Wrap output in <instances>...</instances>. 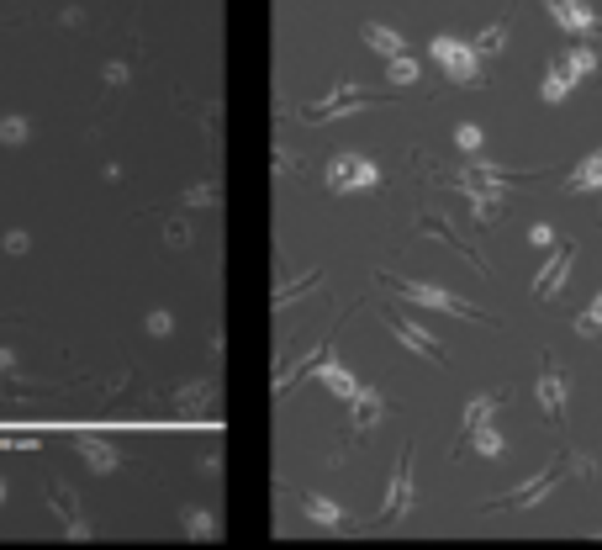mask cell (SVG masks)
Instances as JSON below:
<instances>
[{"mask_svg": "<svg viewBox=\"0 0 602 550\" xmlns=\"http://www.w3.org/2000/svg\"><path fill=\"white\" fill-rule=\"evenodd\" d=\"M391 80L412 85V80H418V64H412V59H402V53H397V59H391Z\"/></svg>", "mask_w": 602, "mask_h": 550, "instance_id": "18", "label": "cell"}, {"mask_svg": "<svg viewBox=\"0 0 602 550\" xmlns=\"http://www.w3.org/2000/svg\"><path fill=\"white\" fill-rule=\"evenodd\" d=\"M333 186H338V191L375 186V164H370V159H349V154H344V159L333 164Z\"/></svg>", "mask_w": 602, "mask_h": 550, "instance_id": "8", "label": "cell"}, {"mask_svg": "<svg viewBox=\"0 0 602 550\" xmlns=\"http://www.w3.org/2000/svg\"><path fill=\"white\" fill-rule=\"evenodd\" d=\"M576 334H581V339H592V334H602V291H597V297H592V307H587V313L576 318Z\"/></svg>", "mask_w": 602, "mask_h": 550, "instance_id": "14", "label": "cell"}, {"mask_svg": "<svg viewBox=\"0 0 602 550\" xmlns=\"http://www.w3.org/2000/svg\"><path fill=\"white\" fill-rule=\"evenodd\" d=\"M529 244H534V249H555V228H550V223H534V228H529Z\"/></svg>", "mask_w": 602, "mask_h": 550, "instance_id": "19", "label": "cell"}, {"mask_svg": "<svg viewBox=\"0 0 602 550\" xmlns=\"http://www.w3.org/2000/svg\"><path fill=\"white\" fill-rule=\"evenodd\" d=\"M571 265H576V244L566 238L560 249H550V260H544V270L534 275V297H539V302L560 297V291H566V281H571Z\"/></svg>", "mask_w": 602, "mask_h": 550, "instance_id": "3", "label": "cell"}, {"mask_svg": "<svg viewBox=\"0 0 602 550\" xmlns=\"http://www.w3.org/2000/svg\"><path fill=\"white\" fill-rule=\"evenodd\" d=\"M407 508H412V471L402 466V471H397V482H391V498H386V513H391V519H402Z\"/></svg>", "mask_w": 602, "mask_h": 550, "instance_id": "12", "label": "cell"}, {"mask_svg": "<svg viewBox=\"0 0 602 550\" xmlns=\"http://www.w3.org/2000/svg\"><path fill=\"white\" fill-rule=\"evenodd\" d=\"M502 43H507V22H492V27H486L481 38H476V53H497Z\"/></svg>", "mask_w": 602, "mask_h": 550, "instance_id": "16", "label": "cell"}, {"mask_svg": "<svg viewBox=\"0 0 602 550\" xmlns=\"http://www.w3.org/2000/svg\"><path fill=\"white\" fill-rule=\"evenodd\" d=\"M492 408H497V397H476L465 408V429H476V424H486V418H492Z\"/></svg>", "mask_w": 602, "mask_h": 550, "instance_id": "17", "label": "cell"}, {"mask_svg": "<svg viewBox=\"0 0 602 550\" xmlns=\"http://www.w3.org/2000/svg\"><path fill=\"white\" fill-rule=\"evenodd\" d=\"M407 302H418V307H439V313H455V318H476V307H465L460 297H449V291L439 286H423V281H402L397 286Z\"/></svg>", "mask_w": 602, "mask_h": 550, "instance_id": "6", "label": "cell"}, {"mask_svg": "<svg viewBox=\"0 0 602 550\" xmlns=\"http://www.w3.org/2000/svg\"><path fill=\"white\" fill-rule=\"evenodd\" d=\"M470 445H476V455H486V461H497V455L507 450V439L492 429V418H486V424H476V429H470Z\"/></svg>", "mask_w": 602, "mask_h": 550, "instance_id": "11", "label": "cell"}, {"mask_svg": "<svg viewBox=\"0 0 602 550\" xmlns=\"http://www.w3.org/2000/svg\"><path fill=\"white\" fill-rule=\"evenodd\" d=\"M455 143H460V149H465V154H476V149H481V143H486V133H481V127H476V122H460V127H455Z\"/></svg>", "mask_w": 602, "mask_h": 550, "instance_id": "15", "label": "cell"}, {"mask_svg": "<svg viewBox=\"0 0 602 550\" xmlns=\"http://www.w3.org/2000/svg\"><path fill=\"white\" fill-rule=\"evenodd\" d=\"M560 64H566V69H571V80H587V75H592V69L602 64V53H597L592 43H571L566 53H560Z\"/></svg>", "mask_w": 602, "mask_h": 550, "instance_id": "10", "label": "cell"}, {"mask_svg": "<svg viewBox=\"0 0 602 550\" xmlns=\"http://www.w3.org/2000/svg\"><path fill=\"white\" fill-rule=\"evenodd\" d=\"M560 482H566V455H555V461L544 466L539 476H529L523 487H513V492H502V498H492V508H523V513H529V508H539V503H550V492H555Z\"/></svg>", "mask_w": 602, "mask_h": 550, "instance_id": "1", "label": "cell"}, {"mask_svg": "<svg viewBox=\"0 0 602 550\" xmlns=\"http://www.w3.org/2000/svg\"><path fill=\"white\" fill-rule=\"evenodd\" d=\"M539 408H544V418H550V424H566V402H571V381L560 376V365L555 360H544L539 365Z\"/></svg>", "mask_w": 602, "mask_h": 550, "instance_id": "4", "label": "cell"}, {"mask_svg": "<svg viewBox=\"0 0 602 550\" xmlns=\"http://www.w3.org/2000/svg\"><path fill=\"white\" fill-rule=\"evenodd\" d=\"M566 191L571 196H587V191H602V149H592L587 159L576 164V170L566 175Z\"/></svg>", "mask_w": 602, "mask_h": 550, "instance_id": "7", "label": "cell"}, {"mask_svg": "<svg viewBox=\"0 0 602 550\" xmlns=\"http://www.w3.org/2000/svg\"><path fill=\"white\" fill-rule=\"evenodd\" d=\"M544 11H550V22L560 27V32H602V16L587 6V0H544Z\"/></svg>", "mask_w": 602, "mask_h": 550, "instance_id": "5", "label": "cell"}, {"mask_svg": "<svg viewBox=\"0 0 602 550\" xmlns=\"http://www.w3.org/2000/svg\"><path fill=\"white\" fill-rule=\"evenodd\" d=\"M571 90H576V80H571V69H566V64L555 59L550 69H544V85H539V96L550 101V106H560V101L571 96Z\"/></svg>", "mask_w": 602, "mask_h": 550, "instance_id": "9", "label": "cell"}, {"mask_svg": "<svg viewBox=\"0 0 602 550\" xmlns=\"http://www.w3.org/2000/svg\"><path fill=\"white\" fill-rule=\"evenodd\" d=\"M434 59H439V69L455 85H470L481 75V53H476V43H460V38H434Z\"/></svg>", "mask_w": 602, "mask_h": 550, "instance_id": "2", "label": "cell"}, {"mask_svg": "<svg viewBox=\"0 0 602 550\" xmlns=\"http://www.w3.org/2000/svg\"><path fill=\"white\" fill-rule=\"evenodd\" d=\"M365 43H370L375 53H386V59H397V53H402V38H397L391 27H365Z\"/></svg>", "mask_w": 602, "mask_h": 550, "instance_id": "13", "label": "cell"}]
</instances>
